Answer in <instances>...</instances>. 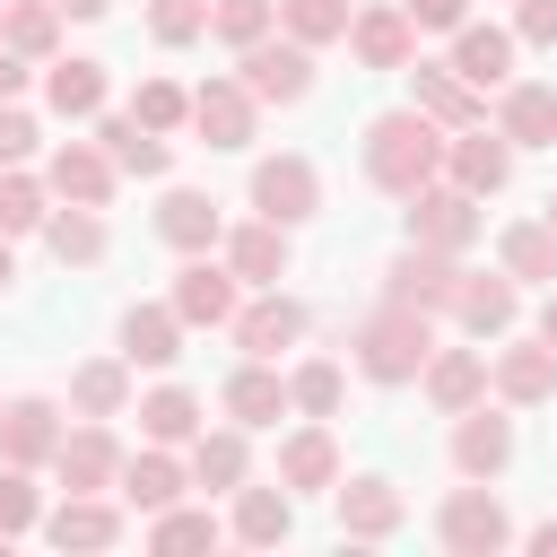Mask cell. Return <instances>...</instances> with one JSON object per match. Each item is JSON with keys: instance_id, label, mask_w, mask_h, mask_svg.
<instances>
[{"instance_id": "6da1fadb", "label": "cell", "mask_w": 557, "mask_h": 557, "mask_svg": "<svg viewBox=\"0 0 557 557\" xmlns=\"http://www.w3.org/2000/svg\"><path fill=\"white\" fill-rule=\"evenodd\" d=\"M374 139H383V148H374V174H383V183H409V174L426 165V131H418V122H383Z\"/></svg>"}, {"instance_id": "7a4b0ae2", "label": "cell", "mask_w": 557, "mask_h": 557, "mask_svg": "<svg viewBox=\"0 0 557 557\" xmlns=\"http://www.w3.org/2000/svg\"><path fill=\"white\" fill-rule=\"evenodd\" d=\"M305 191H313L305 165H261V209L270 218H305Z\"/></svg>"}, {"instance_id": "3957f363", "label": "cell", "mask_w": 557, "mask_h": 557, "mask_svg": "<svg viewBox=\"0 0 557 557\" xmlns=\"http://www.w3.org/2000/svg\"><path fill=\"white\" fill-rule=\"evenodd\" d=\"M252 87L261 96H296L305 87V52H252Z\"/></svg>"}, {"instance_id": "277c9868", "label": "cell", "mask_w": 557, "mask_h": 557, "mask_svg": "<svg viewBox=\"0 0 557 557\" xmlns=\"http://www.w3.org/2000/svg\"><path fill=\"white\" fill-rule=\"evenodd\" d=\"M52 104H61V113H87V104H96V61L52 70Z\"/></svg>"}, {"instance_id": "5b68a950", "label": "cell", "mask_w": 557, "mask_h": 557, "mask_svg": "<svg viewBox=\"0 0 557 557\" xmlns=\"http://www.w3.org/2000/svg\"><path fill=\"white\" fill-rule=\"evenodd\" d=\"M104 139H113V157H122V165H139V174H157V165H165V148H157V139H139L131 122H113Z\"/></svg>"}, {"instance_id": "8992f818", "label": "cell", "mask_w": 557, "mask_h": 557, "mask_svg": "<svg viewBox=\"0 0 557 557\" xmlns=\"http://www.w3.org/2000/svg\"><path fill=\"white\" fill-rule=\"evenodd\" d=\"M505 70V35H470L461 44V78H496Z\"/></svg>"}, {"instance_id": "52a82bcc", "label": "cell", "mask_w": 557, "mask_h": 557, "mask_svg": "<svg viewBox=\"0 0 557 557\" xmlns=\"http://www.w3.org/2000/svg\"><path fill=\"white\" fill-rule=\"evenodd\" d=\"M165 226H174L183 244H191V235H209V200H191V191H183V200L165 209Z\"/></svg>"}, {"instance_id": "ba28073f", "label": "cell", "mask_w": 557, "mask_h": 557, "mask_svg": "<svg viewBox=\"0 0 557 557\" xmlns=\"http://www.w3.org/2000/svg\"><path fill=\"white\" fill-rule=\"evenodd\" d=\"M183 305H191V313H226V287H218V270H191Z\"/></svg>"}, {"instance_id": "9c48e42d", "label": "cell", "mask_w": 557, "mask_h": 557, "mask_svg": "<svg viewBox=\"0 0 557 557\" xmlns=\"http://www.w3.org/2000/svg\"><path fill=\"white\" fill-rule=\"evenodd\" d=\"M200 122H209L218 139H235V131H244V104H235V96H209V104H200Z\"/></svg>"}, {"instance_id": "30bf717a", "label": "cell", "mask_w": 557, "mask_h": 557, "mask_svg": "<svg viewBox=\"0 0 557 557\" xmlns=\"http://www.w3.org/2000/svg\"><path fill=\"white\" fill-rule=\"evenodd\" d=\"M296 331V313L287 305H270V313H252V348H270V339H287Z\"/></svg>"}, {"instance_id": "8fae6325", "label": "cell", "mask_w": 557, "mask_h": 557, "mask_svg": "<svg viewBox=\"0 0 557 557\" xmlns=\"http://www.w3.org/2000/svg\"><path fill=\"white\" fill-rule=\"evenodd\" d=\"M131 348H139V357H174V348H165V322H157V313H148V322L131 313Z\"/></svg>"}, {"instance_id": "7c38bea8", "label": "cell", "mask_w": 557, "mask_h": 557, "mask_svg": "<svg viewBox=\"0 0 557 557\" xmlns=\"http://www.w3.org/2000/svg\"><path fill=\"white\" fill-rule=\"evenodd\" d=\"M191 26H200V0H165L157 9V35H191Z\"/></svg>"}, {"instance_id": "4fadbf2b", "label": "cell", "mask_w": 557, "mask_h": 557, "mask_svg": "<svg viewBox=\"0 0 557 557\" xmlns=\"http://www.w3.org/2000/svg\"><path fill=\"white\" fill-rule=\"evenodd\" d=\"M35 218V191L26 183H0V226H26Z\"/></svg>"}, {"instance_id": "5bb4252c", "label": "cell", "mask_w": 557, "mask_h": 557, "mask_svg": "<svg viewBox=\"0 0 557 557\" xmlns=\"http://www.w3.org/2000/svg\"><path fill=\"white\" fill-rule=\"evenodd\" d=\"M548 122H557L548 96H522V104H513V131H548Z\"/></svg>"}, {"instance_id": "9a60e30c", "label": "cell", "mask_w": 557, "mask_h": 557, "mask_svg": "<svg viewBox=\"0 0 557 557\" xmlns=\"http://www.w3.org/2000/svg\"><path fill=\"white\" fill-rule=\"evenodd\" d=\"M461 174H470V183H496V174H505V148H470Z\"/></svg>"}, {"instance_id": "2e32d148", "label": "cell", "mask_w": 557, "mask_h": 557, "mask_svg": "<svg viewBox=\"0 0 557 557\" xmlns=\"http://www.w3.org/2000/svg\"><path fill=\"white\" fill-rule=\"evenodd\" d=\"M296 26H305V35H322V26H339V0H296Z\"/></svg>"}, {"instance_id": "e0dca14e", "label": "cell", "mask_w": 557, "mask_h": 557, "mask_svg": "<svg viewBox=\"0 0 557 557\" xmlns=\"http://www.w3.org/2000/svg\"><path fill=\"white\" fill-rule=\"evenodd\" d=\"M218 26H226V35H252V26H261V0H226V17H218Z\"/></svg>"}, {"instance_id": "ac0fdd59", "label": "cell", "mask_w": 557, "mask_h": 557, "mask_svg": "<svg viewBox=\"0 0 557 557\" xmlns=\"http://www.w3.org/2000/svg\"><path fill=\"white\" fill-rule=\"evenodd\" d=\"M52 244H61V252H96V226H87V218H78V226H52Z\"/></svg>"}, {"instance_id": "d6986e66", "label": "cell", "mask_w": 557, "mask_h": 557, "mask_svg": "<svg viewBox=\"0 0 557 557\" xmlns=\"http://www.w3.org/2000/svg\"><path fill=\"white\" fill-rule=\"evenodd\" d=\"M17 148H26V122H17V113H0V157H17Z\"/></svg>"}, {"instance_id": "ffe728a7", "label": "cell", "mask_w": 557, "mask_h": 557, "mask_svg": "<svg viewBox=\"0 0 557 557\" xmlns=\"http://www.w3.org/2000/svg\"><path fill=\"white\" fill-rule=\"evenodd\" d=\"M453 9H461V0H418V17H426V26H444Z\"/></svg>"}, {"instance_id": "44dd1931", "label": "cell", "mask_w": 557, "mask_h": 557, "mask_svg": "<svg viewBox=\"0 0 557 557\" xmlns=\"http://www.w3.org/2000/svg\"><path fill=\"white\" fill-rule=\"evenodd\" d=\"M9 87H17V61H0V96H9Z\"/></svg>"}, {"instance_id": "7402d4cb", "label": "cell", "mask_w": 557, "mask_h": 557, "mask_svg": "<svg viewBox=\"0 0 557 557\" xmlns=\"http://www.w3.org/2000/svg\"><path fill=\"white\" fill-rule=\"evenodd\" d=\"M61 9H78V17H87V9H104V0H61Z\"/></svg>"}, {"instance_id": "603a6c76", "label": "cell", "mask_w": 557, "mask_h": 557, "mask_svg": "<svg viewBox=\"0 0 557 557\" xmlns=\"http://www.w3.org/2000/svg\"><path fill=\"white\" fill-rule=\"evenodd\" d=\"M548 339H557V313H548Z\"/></svg>"}, {"instance_id": "cb8c5ba5", "label": "cell", "mask_w": 557, "mask_h": 557, "mask_svg": "<svg viewBox=\"0 0 557 557\" xmlns=\"http://www.w3.org/2000/svg\"><path fill=\"white\" fill-rule=\"evenodd\" d=\"M0 278H9V252H0Z\"/></svg>"}]
</instances>
